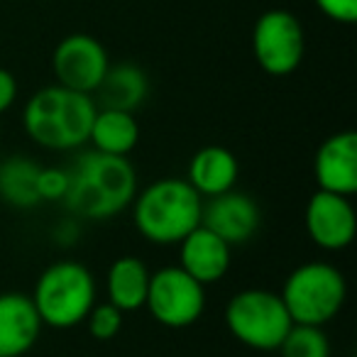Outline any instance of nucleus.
<instances>
[{
    "instance_id": "f257e3e1",
    "label": "nucleus",
    "mask_w": 357,
    "mask_h": 357,
    "mask_svg": "<svg viewBox=\"0 0 357 357\" xmlns=\"http://www.w3.org/2000/svg\"><path fill=\"white\" fill-rule=\"evenodd\" d=\"M69 172L66 208L84 220H108L130 208L137 194V172L128 157L103 152H84Z\"/></svg>"
},
{
    "instance_id": "f03ea898",
    "label": "nucleus",
    "mask_w": 357,
    "mask_h": 357,
    "mask_svg": "<svg viewBox=\"0 0 357 357\" xmlns=\"http://www.w3.org/2000/svg\"><path fill=\"white\" fill-rule=\"evenodd\" d=\"M98 103L91 93L45 86L30 96L22 110V128L35 144L52 152H69L89 142Z\"/></svg>"
},
{
    "instance_id": "7ed1b4c3",
    "label": "nucleus",
    "mask_w": 357,
    "mask_h": 357,
    "mask_svg": "<svg viewBox=\"0 0 357 357\" xmlns=\"http://www.w3.org/2000/svg\"><path fill=\"white\" fill-rule=\"evenodd\" d=\"M132 223L152 245H178L201 225L204 199L186 178L167 176L147 184L132 199Z\"/></svg>"
},
{
    "instance_id": "20e7f679",
    "label": "nucleus",
    "mask_w": 357,
    "mask_h": 357,
    "mask_svg": "<svg viewBox=\"0 0 357 357\" xmlns=\"http://www.w3.org/2000/svg\"><path fill=\"white\" fill-rule=\"evenodd\" d=\"M42 326L54 331H71L81 326L98 301L96 277L84 262L59 259L40 274L30 294Z\"/></svg>"
},
{
    "instance_id": "39448f33",
    "label": "nucleus",
    "mask_w": 357,
    "mask_h": 357,
    "mask_svg": "<svg viewBox=\"0 0 357 357\" xmlns=\"http://www.w3.org/2000/svg\"><path fill=\"white\" fill-rule=\"evenodd\" d=\"M282 301L294 323L326 326L347 301L345 274L328 262H303L287 277Z\"/></svg>"
},
{
    "instance_id": "423d86ee",
    "label": "nucleus",
    "mask_w": 357,
    "mask_h": 357,
    "mask_svg": "<svg viewBox=\"0 0 357 357\" xmlns=\"http://www.w3.org/2000/svg\"><path fill=\"white\" fill-rule=\"evenodd\" d=\"M225 326L240 345L272 352L279 350L294 321L279 294L269 289H243L225 306Z\"/></svg>"
},
{
    "instance_id": "0eeeda50",
    "label": "nucleus",
    "mask_w": 357,
    "mask_h": 357,
    "mask_svg": "<svg viewBox=\"0 0 357 357\" xmlns=\"http://www.w3.org/2000/svg\"><path fill=\"white\" fill-rule=\"evenodd\" d=\"M144 308L159 326L181 331V328L199 323L204 316L206 287L196 282L194 277H189L178 264L162 267L154 274H149Z\"/></svg>"
},
{
    "instance_id": "6e6552de",
    "label": "nucleus",
    "mask_w": 357,
    "mask_h": 357,
    "mask_svg": "<svg viewBox=\"0 0 357 357\" xmlns=\"http://www.w3.org/2000/svg\"><path fill=\"white\" fill-rule=\"evenodd\" d=\"M252 54L264 74H294L306 54V35L301 20L282 8L262 13L252 27Z\"/></svg>"
},
{
    "instance_id": "1a4fd4ad",
    "label": "nucleus",
    "mask_w": 357,
    "mask_h": 357,
    "mask_svg": "<svg viewBox=\"0 0 357 357\" xmlns=\"http://www.w3.org/2000/svg\"><path fill=\"white\" fill-rule=\"evenodd\" d=\"M110 66L108 52L96 37L76 32L69 35L54 47L52 54V69H54L56 84L64 89L79 91V93H96Z\"/></svg>"
},
{
    "instance_id": "9d476101",
    "label": "nucleus",
    "mask_w": 357,
    "mask_h": 357,
    "mask_svg": "<svg viewBox=\"0 0 357 357\" xmlns=\"http://www.w3.org/2000/svg\"><path fill=\"white\" fill-rule=\"evenodd\" d=\"M303 220L311 243L326 252L347 250L357 235V213L350 196L318 189L308 199Z\"/></svg>"
},
{
    "instance_id": "9b49d317",
    "label": "nucleus",
    "mask_w": 357,
    "mask_h": 357,
    "mask_svg": "<svg viewBox=\"0 0 357 357\" xmlns=\"http://www.w3.org/2000/svg\"><path fill=\"white\" fill-rule=\"evenodd\" d=\"M201 225L213 230L233 248V245L248 243L257 233L262 225V211L250 194L230 189L225 194L211 196L208 201H204Z\"/></svg>"
},
{
    "instance_id": "f8f14e48",
    "label": "nucleus",
    "mask_w": 357,
    "mask_h": 357,
    "mask_svg": "<svg viewBox=\"0 0 357 357\" xmlns=\"http://www.w3.org/2000/svg\"><path fill=\"white\" fill-rule=\"evenodd\" d=\"M313 176L323 191L340 196L357 194V135L352 130L331 135L318 147Z\"/></svg>"
},
{
    "instance_id": "ddd939ff",
    "label": "nucleus",
    "mask_w": 357,
    "mask_h": 357,
    "mask_svg": "<svg viewBox=\"0 0 357 357\" xmlns=\"http://www.w3.org/2000/svg\"><path fill=\"white\" fill-rule=\"evenodd\" d=\"M233 262V248L206 225L194 228L178 243V267L199 284L211 287L228 274Z\"/></svg>"
},
{
    "instance_id": "4468645a",
    "label": "nucleus",
    "mask_w": 357,
    "mask_h": 357,
    "mask_svg": "<svg viewBox=\"0 0 357 357\" xmlns=\"http://www.w3.org/2000/svg\"><path fill=\"white\" fill-rule=\"evenodd\" d=\"M42 321L27 294H0V357H22L37 345Z\"/></svg>"
},
{
    "instance_id": "2eb2a0df",
    "label": "nucleus",
    "mask_w": 357,
    "mask_h": 357,
    "mask_svg": "<svg viewBox=\"0 0 357 357\" xmlns=\"http://www.w3.org/2000/svg\"><path fill=\"white\" fill-rule=\"evenodd\" d=\"M238 176V157L223 144H206L191 157L186 181L194 186L201 199H211V196H220L235 189Z\"/></svg>"
},
{
    "instance_id": "dca6fc26",
    "label": "nucleus",
    "mask_w": 357,
    "mask_h": 357,
    "mask_svg": "<svg viewBox=\"0 0 357 357\" xmlns=\"http://www.w3.org/2000/svg\"><path fill=\"white\" fill-rule=\"evenodd\" d=\"M147 93L149 79L142 71V66L132 64V61H120V64L108 66L103 81L96 89V96H98L96 103H98V108H115L135 113L147 100Z\"/></svg>"
},
{
    "instance_id": "f3484780",
    "label": "nucleus",
    "mask_w": 357,
    "mask_h": 357,
    "mask_svg": "<svg viewBox=\"0 0 357 357\" xmlns=\"http://www.w3.org/2000/svg\"><path fill=\"white\" fill-rule=\"evenodd\" d=\"M149 269L135 255H123L108 267L105 274V294L108 301L123 313H132L144 308L149 287Z\"/></svg>"
},
{
    "instance_id": "a211bd4d",
    "label": "nucleus",
    "mask_w": 357,
    "mask_h": 357,
    "mask_svg": "<svg viewBox=\"0 0 357 357\" xmlns=\"http://www.w3.org/2000/svg\"><path fill=\"white\" fill-rule=\"evenodd\" d=\"M89 142L96 152L113 154V157H128L139 142V125L135 113L115 108H98L91 123Z\"/></svg>"
},
{
    "instance_id": "6ab92c4d",
    "label": "nucleus",
    "mask_w": 357,
    "mask_h": 357,
    "mask_svg": "<svg viewBox=\"0 0 357 357\" xmlns=\"http://www.w3.org/2000/svg\"><path fill=\"white\" fill-rule=\"evenodd\" d=\"M40 164L22 154L0 162V201L10 208L30 211L42 204L37 194V176H40Z\"/></svg>"
},
{
    "instance_id": "aec40b11",
    "label": "nucleus",
    "mask_w": 357,
    "mask_h": 357,
    "mask_svg": "<svg viewBox=\"0 0 357 357\" xmlns=\"http://www.w3.org/2000/svg\"><path fill=\"white\" fill-rule=\"evenodd\" d=\"M282 357H331V340L321 326L294 323L279 345Z\"/></svg>"
},
{
    "instance_id": "412c9836",
    "label": "nucleus",
    "mask_w": 357,
    "mask_h": 357,
    "mask_svg": "<svg viewBox=\"0 0 357 357\" xmlns=\"http://www.w3.org/2000/svg\"><path fill=\"white\" fill-rule=\"evenodd\" d=\"M123 316L125 313L120 308H115L110 301L93 303V308L86 316V328H89V335L98 342H108L123 331Z\"/></svg>"
},
{
    "instance_id": "4be33fe9",
    "label": "nucleus",
    "mask_w": 357,
    "mask_h": 357,
    "mask_svg": "<svg viewBox=\"0 0 357 357\" xmlns=\"http://www.w3.org/2000/svg\"><path fill=\"white\" fill-rule=\"evenodd\" d=\"M69 189V172L59 167H42L37 176V194L42 201H61Z\"/></svg>"
},
{
    "instance_id": "5701e85b",
    "label": "nucleus",
    "mask_w": 357,
    "mask_h": 357,
    "mask_svg": "<svg viewBox=\"0 0 357 357\" xmlns=\"http://www.w3.org/2000/svg\"><path fill=\"white\" fill-rule=\"evenodd\" d=\"M313 3L333 22L352 25L357 20V0H313Z\"/></svg>"
},
{
    "instance_id": "b1692460",
    "label": "nucleus",
    "mask_w": 357,
    "mask_h": 357,
    "mask_svg": "<svg viewBox=\"0 0 357 357\" xmlns=\"http://www.w3.org/2000/svg\"><path fill=\"white\" fill-rule=\"evenodd\" d=\"M17 100V81L8 69L0 66V115L8 113Z\"/></svg>"
}]
</instances>
